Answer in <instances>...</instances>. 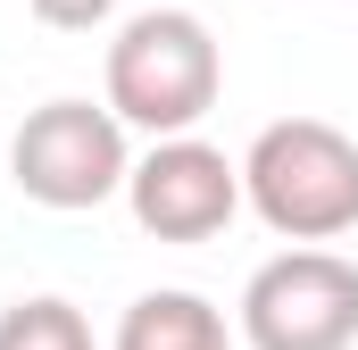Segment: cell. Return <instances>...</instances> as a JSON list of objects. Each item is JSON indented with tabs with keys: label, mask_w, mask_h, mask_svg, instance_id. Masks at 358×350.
<instances>
[{
	"label": "cell",
	"mask_w": 358,
	"mask_h": 350,
	"mask_svg": "<svg viewBox=\"0 0 358 350\" xmlns=\"http://www.w3.org/2000/svg\"><path fill=\"white\" fill-rule=\"evenodd\" d=\"M242 209L292 251H325L358 234V142L325 117H275L242 150Z\"/></svg>",
	"instance_id": "1"
},
{
	"label": "cell",
	"mask_w": 358,
	"mask_h": 350,
	"mask_svg": "<svg viewBox=\"0 0 358 350\" xmlns=\"http://www.w3.org/2000/svg\"><path fill=\"white\" fill-rule=\"evenodd\" d=\"M225 92V50L208 34V17L192 8H142L117 25L108 42V108L117 125H142L150 142L192 134Z\"/></svg>",
	"instance_id": "2"
},
{
	"label": "cell",
	"mask_w": 358,
	"mask_h": 350,
	"mask_svg": "<svg viewBox=\"0 0 358 350\" xmlns=\"http://www.w3.org/2000/svg\"><path fill=\"white\" fill-rule=\"evenodd\" d=\"M125 175H134V150L108 100H42L8 134V183L34 209H59V217L100 209L125 192Z\"/></svg>",
	"instance_id": "3"
},
{
	"label": "cell",
	"mask_w": 358,
	"mask_h": 350,
	"mask_svg": "<svg viewBox=\"0 0 358 350\" xmlns=\"http://www.w3.org/2000/svg\"><path fill=\"white\" fill-rule=\"evenodd\" d=\"M250 350H350L358 342V267L342 251H275L242 284Z\"/></svg>",
	"instance_id": "4"
},
{
	"label": "cell",
	"mask_w": 358,
	"mask_h": 350,
	"mask_svg": "<svg viewBox=\"0 0 358 350\" xmlns=\"http://www.w3.org/2000/svg\"><path fill=\"white\" fill-rule=\"evenodd\" d=\"M125 209L150 242H217L242 217V159H225L200 134L150 142L125 175Z\"/></svg>",
	"instance_id": "5"
},
{
	"label": "cell",
	"mask_w": 358,
	"mask_h": 350,
	"mask_svg": "<svg viewBox=\"0 0 358 350\" xmlns=\"http://www.w3.org/2000/svg\"><path fill=\"white\" fill-rule=\"evenodd\" d=\"M117 350H234V334H225V309L217 300L167 284V292H142L117 317Z\"/></svg>",
	"instance_id": "6"
},
{
	"label": "cell",
	"mask_w": 358,
	"mask_h": 350,
	"mask_svg": "<svg viewBox=\"0 0 358 350\" xmlns=\"http://www.w3.org/2000/svg\"><path fill=\"white\" fill-rule=\"evenodd\" d=\"M0 350H92V326H84L76 300L34 292V300H8L0 309Z\"/></svg>",
	"instance_id": "7"
},
{
	"label": "cell",
	"mask_w": 358,
	"mask_h": 350,
	"mask_svg": "<svg viewBox=\"0 0 358 350\" xmlns=\"http://www.w3.org/2000/svg\"><path fill=\"white\" fill-rule=\"evenodd\" d=\"M42 25H59V34H92V25H108L117 17V0H25Z\"/></svg>",
	"instance_id": "8"
},
{
	"label": "cell",
	"mask_w": 358,
	"mask_h": 350,
	"mask_svg": "<svg viewBox=\"0 0 358 350\" xmlns=\"http://www.w3.org/2000/svg\"><path fill=\"white\" fill-rule=\"evenodd\" d=\"M0 159H8V142H0Z\"/></svg>",
	"instance_id": "9"
}]
</instances>
